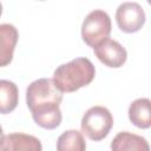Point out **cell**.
<instances>
[{
  "label": "cell",
  "mask_w": 151,
  "mask_h": 151,
  "mask_svg": "<svg viewBox=\"0 0 151 151\" xmlns=\"http://www.w3.org/2000/svg\"><path fill=\"white\" fill-rule=\"evenodd\" d=\"M96 68L87 58H76L58 66L53 73V83L63 93H72L92 83Z\"/></svg>",
  "instance_id": "cell-2"
},
{
  "label": "cell",
  "mask_w": 151,
  "mask_h": 151,
  "mask_svg": "<svg viewBox=\"0 0 151 151\" xmlns=\"http://www.w3.org/2000/svg\"><path fill=\"white\" fill-rule=\"evenodd\" d=\"M1 14H2V5L0 2V17H1Z\"/></svg>",
  "instance_id": "cell-14"
},
{
  "label": "cell",
  "mask_w": 151,
  "mask_h": 151,
  "mask_svg": "<svg viewBox=\"0 0 151 151\" xmlns=\"http://www.w3.org/2000/svg\"><path fill=\"white\" fill-rule=\"evenodd\" d=\"M151 101L149 98H138L133 100L129 106V119L139 129H149L151 125Z\"/></svg>",
  "instance_id": "cell-10"
},
{
  "label": "cell",
  "mask_w": 151,
  "mask_h": 151,
  "mask_svg": "<svg viewBox=\"0 0 151 151\" xmlns=\"http://www.w3.org/2000/svg\"><path fill=\"white\" fill-rule=\"evenodd\" d=\"M19 101L18 86L7 79H0V113L7 114L15 110Z\"/></svg>",
  "instance_id": "cell-11"
},
{
  "label": "cell",
  "mask_w": 151,
  "mask_h": 151,
  "mask_svg": "<svg viewBox=\"0 0 151 151\" xmlns=\"http://www.w3.org/2000/svg\"><path fill=\"white\" fill-rule=\"evenodd\" d=\"M19 39L18 29L12 24H0V67L9 65Z\"/></svg>",
  "instance_id": "cell-8"
},
{
  "label": "cell",
  "mask_w": 151,
  "mask_h": 151,
  "mask_svg": "<svg viewBox=\"0 0 151 151\" xmlns=\"http://www.w3.org/2000/svg\"><path fill=\"white\" fill-rule=\"evenodd\" d=\"M111 149L113 151H149L150 146L144 137L123 131L113 138Z\"/></svg>",
  "instance_id": "cell-9"
},
{
  "label": "cell",
  "mask_w": 151,
  "mask_h": 151,
  "mask_svg": "<svg viewBox=\"0 0 151 151\" xmlns=\"http://www.w3.org/2000/svg\"><path fill=\"white\" fill-rule=\"evenodd\" d=\"M145 12L137 2H123L116 11V21L125 33L138 32L145 24Z\"/></svg>",
  "instance_id": "cell-5"
},
{
  "label": "cell",
  "mask_w": 151,
  "mask_h": 151,
  "mask_svg": "<svg viewBox=\"0 0 151 151\" xmlns=\"http://www.w3.org/2000/svg\"><path fill=\"white\" fill-rule=\"evenodd\" d=\"M55 147L58 151H84L86 149V142L83 132L67 130L59 136Z\"/></svg>",
  "instance_id": "cell-12"
},
{
  "label": "cell",
  "mask_w": 151,
  "mask_h": 151,
  "mask_svg": "<svg viewBox=\"0 0 151 151\" xmlns=\"http://www.w3.org/2000/svg\"><path fill=\"white\" fill-rule=\"evenodd\" d=\"M63 92L54 85L53 79L40 78L32 81L26 90V104L32 118L40 127L53 130L61 123L60 103Z\"/></svg>",
  "instance_id": "cell-1"
},
{
  "label": "cell",
  "mask_w": 151,
  "mask_h": 151,
  "mask_svg": "<svg viewBox=\"0 0 151 151\" xmlns=\"http://www.w3.org/2000/svg\"><path fill=\"white\" fill-rule=\"evenodd\" d=\"M93 51L99 61L107 67H122L127 59L125 47H123V45L119 44L117 40L110 38H106L100 44L94 46Z\"/></svg>",
  "instance_id": "cell-6"
},
{
  "label": "cell",
  "mask_w": 151,
  "mask_h": 151,
  "mask_svg": "<svg viewBox=\"0 0 151 151\" xmlns=\"http://www.w3.org/2000/svg\"><path fill=\"white\" fill-rule=\"evenodd\" d=\"M111 19L103 9L90 12L81 25V38L86 45L94 47L106 38H110Z\"/></svg>",
  "instance_id": "cell-4"
},
{
  "label": "cell",
  "mask_w": 151,
  "mask_h": 151,
  "mask_svg": "<svg viewBox=\"0 0 151 151\" xmlns=\"http://www.w3.org/2000/svg\"><path fill=\"white\" fill-rule=\"evenodd\" d=\"M2 139H4V131H2V127L0 125V144L2 143Z\"/></svg>",
  "instance_id": "cell-13"
},
{
  "label": "cell",
  "mask_w": 151,
  "mask_h": 151,
  "mask_svg": "<svg viewBox=\"0 0 151 151\" xmlns=\"http://www.w3.org/2000/svg\"><path fill=\"white\" fill-rule=\"evenodd\" d=\"M1 151H41L42 145L40 140L31 134L25 133H9L4 136L2 143L0 144Z\"/></svg>",
  "instance_id": "cell-7"
},
{
  "label": "cell",
  "mask_w": 151,
  "mask_h": 151,
  "mask_svg": "<svg viewBox=\"0 0 151 151\" xmlns=\"http://www.w3.org/2000/svg\"><path fill=\"white\" fill-rule=\"evenodd\" d=\"M113 126V117L105 106H92L83 116L80 127L81 132L91 140L99 142L104 139Z\"/></svg>",
  "instance_id": "cell-3"
}]
</instances>
